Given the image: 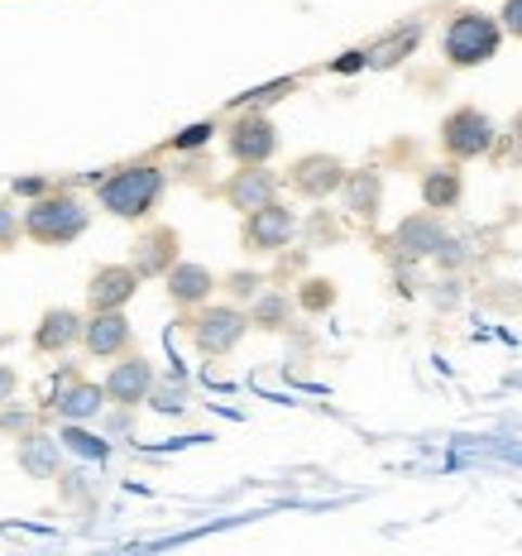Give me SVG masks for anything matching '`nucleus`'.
<instances>
[{
	"mask_svg": "<svg viewBox=\"0 0 522 556\" xmlns=\"http://www.w3.org/2000/svg\"><path fill=\"white\" fill-rule=\"evenodd\" d=\"M178 230L173 226H154V230H144V236L135 240V274L139 278H164L173 264H178Z\"/></svg>",
	"mask_w": 522,
	"mask_h": 556,
	"instance_id": "14",
	"label": "nucleus"
},
{
	"mask_svg": "<svg viewBox=\"0 0 522 556\" xmlns=\"http://www.w3.org/2000/svg\"><path fill=\"white\" fill-rule=\"evenodd\" d=\"M20 470H25L29 480H53V475L63 470V442L43 437V432H29L25 442H20Z\"/></svg>",
	"mask_w": 522,
	"mask_h": 556,
	"instance_id": "18",
	"label": "nucleus"
},
{
	"mask_svg": "<svg viewBox=\"0 0 522 556\" xmlns=\"http://www.w3.org/2000/svg\"><path fill=\"white\" fill-rule=\"evenodd\" d=\"M245 331H250V312H240L235 303H212L206 298L202 307L192 312V321H188V336H192V345L202 355H230L240 341H245Z\"/></svg>",
	"mask_w": 522,
	"mask_h": 556,
	"instance_id": "4",
	"label": "nucleus"
},
{
	"mask_svg": "<svg viewBox=\"0 0 522 556\" xmlns=\"http://www.w3.org/2000/svg\"><path fill=\"white\" fill-rule=\"evenodd\" d=\"M15 389H20V375L10 365H0V408H5L10 399H15Z\"/></svg>",
	"mask_w": 522,
	"mask_h": 556,
	"instance_id": "30",
	"label": "nucleus"
},
{
	"mask_svg": "<svg viewBox=\"0 0 522 556\" xmlns=\"http://www.w3.org/2000/svg\"><path fill=\"white\" fill-rule=\"evenodd\" d=\"M341 192H345V212H355V216H365V222H369V216L379 212L384 182H379V173H374V168H365V173H345Z\"/></svg>",
	"mask_w": 522,
	"mask_h": 556,
	"instance_id": "20",
	"label": "nucleus"
},
{
	"mask_svg": "<svg viewBox=\"0 0 522 556\" xmlns=\"http://www.w3.org/2000/svg\"><path fill=\"white\" fill-rule=\"evenodd\" d=\"M345 168L335 154H303L293 168H288V182H293L303 197H311V202H327V197L341 192V182H345Z\"/></svg>",
	"mask_w": 522,
	"mask_h": 556,
	"instance_id": "10",
	"label": "nucleus"
},
{
	"mask_svg": "<svg viewBox=\"0 0 522 556\" xmlns=\"http://www.w3.org/2000/svg\"><path fill=\"white\" fill-rule=\"evenodd\" d=\"M220 197H226L235 212H254V206L278 197V173H269V164H240V173H230Z\"/></svg>",
	"mask_w": 522,
	"mask_h": 556,
	"instance_id": "13",
	"label": "nucleus"
},
{
	"mask_svg": "<svg viewBox=\"0 0 522 556\" xmlns=\"http://www.w3.org/2000/svg\"><path fill=\"white\" fill-rule=\"evenodd\" d=\"M164 288L173 298V307H202L206 298L216 293V274L206 264H192V260H178L173 269L164 274Z\"/></svg>",
	"mask_w": 522,
	"mask_h": 556,
	"instance_id": "16",
	"label": "nucleus"
},
{
	"mask_svg": "<svg viewBox=\"0 0 522 556\" xmlns=\"http://www.w3.org/2000/svg\"><path fill=\"white\" fill-rule=\"evenodd\" d=\"M460 197H466V178H460L456 164H436V168L422 173L426 212H450V206H460Z\"/></svg>",
	"mask_w": 522,
	"mask_h": 556,
	"instance_id": "19",
	"label": "nucleus"
},
{
	"mask_svg": "<svg viewBox=\"0 0 522 556\" xmlns=\"http://www.w3.org/2000/svg\"><path fill=\"white\" fill-rule=\"evenodd\" d=\"M297 87V77H283V83H273V87H259V91H245L240 97V106H259V101H278L283 91H293Z\"/></svg>",
	"mask_w": 522,
	"mask_h": 556,
	"instance_id": "24",
	"label": "nucleus"
},
{
	"mask_svg": "<svg viewBox=\"0 0 522 556\" xmlns=\"http://www.w3.org/2000/svg\"><path fill=\"white\" fill-rule=\"evenodd\" d=\"M504 49V25L484 10H456L446 34H441V53L450 67H484Z\"/></svg>",
	"mask_w": 522,
	"mask_h": 556,
	"instance_id": "3",
	"label": "nucleus"
},
{
	"mask_svg": "<svg viewBox=\"0 0 522 556\" xmlns=\"http://www.w3.org/2000/svg\"><path fill=\"white\" fill-rule=\"evenodd\" d=\"M259 288H264L259 274H235V278H230V293H235V298H254Z\"/></svg>",
	"mask_w": 522,
	"mask_h": 556,
	"instance_id": "29",
	"label": "nucleus"
},
{
	"mask_svg": "<svg viewBox=\"0 0 522 556\" xmlns=\"http://www.w3.org/2000/svg\"><path fill=\"white\" fill-rule=\"evenodd\" d=\"M441 149H446V159H480L494 149V121L484 111L474 106H460L450 111L446 121H441Z\"/></svg>",
	"mask_w": 522,
	"mask_h": 556,
	"instance_id": "6",
	"label": "nucleus"
},
{
	"mask_svg": "<svg viewBox=\"0 0 522 556\" xmlns=\"http://www.w3.org/2000/svg\"><path fill=\"white\" fill-rule=\"evenodd\" d=\"M91 212L77 192H39L20 216V236H29L34 245H73L77 236H87Z\"/></svg>",
	"mask_w": 522,
	"mask_h": 556,
	"instance_id": "2",
	"label": "nucleus"
},
{
	"mask_svg": "<svg viewBox=\"0 0 522 556\" xmlns=\"http://www.w3.org/2000/svg\"><path fill=\"white\" fill-rule=\"evenodd\" d=\"M212 135H216V121H196L182 135H173V149H178V154H192V149L212 144Z\"/></svg>",
	"mask_w": 522,
	"mask_h": 556,
	"instance_id": "23",
	"label": "nucleus"
},
{
	"mask_svg": "<svg viewBox=\"0 0 522 556\" xmlns=\"http://www.w3.org/2000/svg\"><path fill=\"white\" fill-rule=\"evenodd\" d=\"M303 303H307L311 312L331 307V303H335V288L327 283V278H311V283H307V293H303Z\"/></svg>",
	"mask_w": 522,
	"mask_h": 556,
	"instance_id": "25",
	"label": "nucleus"
},
{
	"mask_svg": "<svg viewBox=\"0 0 522 556\" xmlns=\"http://www.w3.org/2000/svg\"><path fill=\"white\" fill-rule=\"evenodd\" d=\"M436 260L446 264V269H460V264H466V245L446 236V240H441V245H436Z\"/></svg>",
	"mask_w": 522,
	"mask_h": 556,
	"instance_id": "27",
	"label": "nucleus"
},
{
	"mask_svg": "<svg viewBox=\"0 0 522 556\" xmlns=\"http://www.w3.org/2000/svg\"><path fill=\"white\" fill-rule=\"evenodd\" d=\"M130 341H135V327H130V317H125V307L82 317V345H87V355H97V361H115V355H125L130 351Z\"/></svg>",
	"mask_w": 522,
	"mask_h": 556,
	"instance_id": "9",
	"label": "nucleus"
},
{
	"mask_svg": "<svg viewBox=\"0 0 522 556\" xmlns=\"http://www.w3.org/2000/svg\"><path fill=\"white\" fill-rule=\"evenodd\" d=\"M441 240H446V226H441V216H432V212L403 216L398 230H393V245H398L403 260H426V254H436Z\"/></svg>",
	"mask_w": 522,
	"mask_h": 556,
	"instance_id": "17",
	"label": "nucleus"
},
{
	"mask_svg": "<svg viewBox=\"0 0 522 556\" xmlns=\"http://www.w3.org/2000/svg\"><path fill=\"white\" fill-rule=\"evenodd\" d=\"M15 240H20V216H15V206L0 202V250H10Z\"/></svg>",
	"mask_w": 522,
	"mask_h": 556,
	"instance_id": "26",
	"label": "nucleus"
},
{
	"mask_svg": "<svg viewBox=\"0 0 522 556\" xmlns=\"http://www.w3.org/2000/svg\"><path fill=\"white\" fill-rule=\"evenodd\" d=\"M297 236V212L293 206H283L273 197V202L254 206V212H245V226H240V240H245L250 254H278L288 250Z\"/></svg>",
	"mask_w": 522,
	"mask_h": 556,
	"instance_id": "5",
	"label": "nucleus"
},
{
	"mask_svg": "<svg viewBox=\"0 0 522 556\" xmlns=\"http://www.w3.org/2000/svg\"><path fill=\"white\" fill-rule=\"evenodd\" d=\"M49 408L63 417V422H97V417L106 413V389L91 384V379L67 375V379H63V389H53Z\"/></svg>",
	"mask_w": 522,
	"mask_h": 556,
	"instance_id": "12",
	"label": "nucleus"
},
{
	"mask_svg": "<svg viewBox=\"0 0 522 556\" xmlns=\"http://www.w3.org/2000/svg\"><path fill=\"white\" fill-rule=\"evenodd\" d=\"M15 192H20V197H39V192H49V182H43V178H20Z\"/></svg>",
	"mask_w": 522,
	"mask_h": 556,
	"instance_id": "31",
	"label": "nucleus"
},
{
	"mask_svg": "<svg viewBox=\"0 0 522 556\" xmlns=\"http://www.w3.org/2000/svg\"><path fill=\"white\" fill-rule=\"evenodd\" d=\"M226 149L235 164H269L278 154V125L264 111H245L230 121L226 130Z\"/></svg>",
	"mask_w": 522,
	"mask_h": 556,
	"instance_id": "7",
	"label": "nucleus"
},
{
	"mask_svg": "<svg viewBox=\"0 0 522 556\" xmlns=\"http://www.w3.org/2000/svg\"><path fill=\"white\" fill-rule=\"evenodd\" d=\"M73 456H82V460H106L111 456V442H101V437H91L87 432V422H67L63 427V437H58Z\"/></svg>",
	"mask_w": 522,
	"mask_h": 556,
	"instance_id": "21",
	"label": "nucleus"
},
{
	"mask_svg": "<svg viewBox=\"0 0 522 556\" xmlns=\"http://www.w3.org/2000/svg\"><path fill=\"white\" fill-rule=\"evenodd\" d=\"M168 192V173L158 164H125L111 178L97 182V202L101 212L120 216V222H144Z\"/></svg>",
	"mask_w": 522,
	"mask_h": 556,
	"instance_id": "1",
	"label": "nucleus"
},
{
	"mask_svg": "<svg viewBox=\"0 0 522 556\" xmlns=\"http://www.w3.org/2000/svg\"><path fill=\"white\" fill-rule=\"evenodd\" d=\"M359 63H365V53H345L335 67H341V73H351V67H359Z\"/></svg>",
	"mask_w": 522,
	"mask_h": 556,
	"instance_id": "32",
	"label": "nucleus"
},
{
	"mask_svg": "<svg viewBox=\"0 0 522 556\" xmlns=\"http://www.w3.org/2000/svg\"><path fill=\"white\" fill-rule=\"evenodd\" d=\"M77 341H82V312L73 307H49L39 317V327H34V351L39 355H63Z\"/></svg>",
	"mask_w": 522,
	"mask_h": 556,
	"instance_id": "15",
	"label": "nucleus"
},
{
	"mask_svg": "<svg viewBox=\"0 0 522 556\" xmlns=\"http://www.w3.org/2000/svg\"><path fill=\"white\" fill-rule=\"evenodd\" d=\"M288 312H293V303H288L283 293H264L259 303H254V312H250V327H259V331H283V327H288Z\"/></svg>",
	"mask_w": 522,
	"mask_h": 556,
	"instance_id": "22",
	"label": "nucleus"
},
{
	"mask_svg": "<svg viewBox=\"0 0 522 556\" xmlns=\"http://www.w3.org/2000/svg\"><path fill=\"white\" fill-rule=\"evenodd\" d=\"M120 365H111L106 375V403H120V408H139V403H149V393H154L158 375H154V361L149 355H115Z\"/></svg>",
	"mask_w": 522,
	"mask_h": 556,
	"instance_id": "8",
	"label": "nucleus"
},
{
	"mask_svg": "<svg viewBox=\"0 0 522 556\" xmlns=\"http://www.w3.org/2000/svg\"><path fill=\"white\" fill-rule=\"evenodd\" d=\"M144 278L135 274V264H101L87 283V307L91 312H111V307H125L130 298L139 293Z\"/></svg>",
	"mask_w": 522,
	"mask_h": 556,
	"instance_id": "11",
	"label": "nucleus"
},
{
	"mask_svg": "<svg viewBox=\"0 0 522 556\" xmlns=\"http://www.w3.org/2000/svg\"><path fill=\"white\" fill-rule=\"evenodd\" d=\"M498 25H504V34L522 39V0H504V15H498Z\"/></svg>",
	"mask_w": 522,
	"mask_h": 556,
	"instance_id": "28",
	"label": "nucleus"
}]
</instances>
